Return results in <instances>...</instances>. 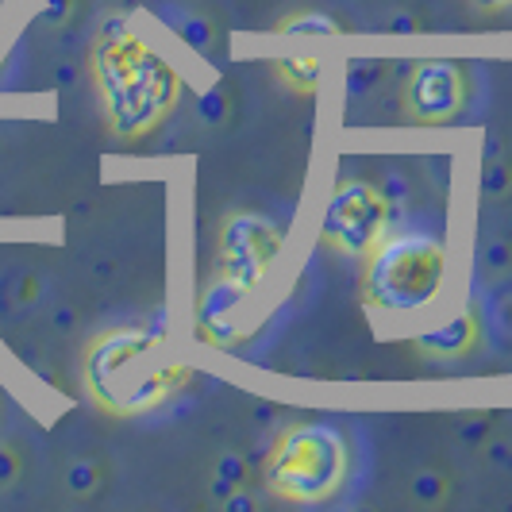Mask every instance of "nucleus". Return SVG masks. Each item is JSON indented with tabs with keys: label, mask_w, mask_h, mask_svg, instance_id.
Listing matches in <instances>:
<instances>
[{
	"label": "nucleus",
	"mask_w": 512,
	"mask_h": 512,
	"mask_svg": "<svg viewBox=\"0 0 512 512\" xmlns=\"http://www.w3.org/2000/svg\"><path fill=\"white\" fill-rule=\"evenodd\" d=\"M81 378L89 401L108 416H143L189 382V366L158 328H116L85 347Z\"/></svg>",
	"instance_id": "f03ea898"
},
{
	"label": "nucleus",
	"mask_w": 512,
	"mask_h": 512,
	"mask_svg": "<svg viewBox=\"0 0 512 512\" xmlns=\"http://www.w3.org/2000/svg\"><path fill=\"white\" fill-rule=\"evenodd\" d=\"M478 339H482L478 316H474V312H459L455 320H443L436 328L420 332L412 339V347H416L424 359H462V355H470V351L478 347Z\"/></svg>",
	"instance_id": "1a4fd4ad"
},
{
	"label": "nucleus",
	"mask_w": 512,
	"mask_h": 512,
	"mask_svg": "<svg viewBox=\"0 0 512 512\" xmlns=\"http://www.w3.org/2000/svg\"><path fill=\"white\" fill-rule=\"evenodd\" d=\"M16 478H20V455L8 443H0V489H8Z\"/></svg>",
	"instance_id": "6ab92c4d"
},
{
	"label": "nucleus",
	"mask_w": 512,
	"mask_h": 512,
	"mask_svg": "<svg viewBox=\"0 0 512 512\" xmlns=\"http://www.w3.org/2000/svg\"><path fill=\"white\" fill-rule=\"evenodd\" d=\"M382 74H385L382 62H351V70H347V93H351V97H362Z\"/></svg>",
	"instance_id": "2eb2a0df"
},
{
	"label": "nucleus",
	"mask_w": 512,
	"mask_h": 512,
	"mask_svg": "<svg viewBox=\"0 0 512 512\" xmlns=\"http://www.w3.org/2000/svg\"><path fill=\"white\" fill-rule=\"evenodd\" d=\"M178 31L193 51H208V43H212V27H208V20H201V16H185V20L178 24Z\"/></svg>",
	"instance_id": "a211bd4d"
},
{
	"label": "nucleus",
	"mask_w": 512,
	"mask_h": 512,
	"mask_svg": "<svg viewBox=\"0 0 512 512\" xmlns=\"http://www.w3.org/2000/svg\"><path fill=\"white\" fill-rule=\"evenodd\" d=\"M447 278V247L432 235H389L362 258L359 297L370 312H420Z\"/></svg>",
	"instance_id": "7ed1b4c3"
},
{
	"label": "nucleus",
	"mask_w": 512,
	"mask_h": 512,
	"mask_svg": "<svg viewBox=\"0 0 512 512\" xmlns=\"http://www.w3.org/2000/svg\"><path fill=\"white\" fill-rule=\"evenodd\" d=\"M512 0H474V8L478 12H501V8H509Z\"/></svg>",
	"instance_id": "5701e85b"
},
{
	"label": "nucleus",
	"mask_w": 512,
	"mask_h": 512,
	"mask_svg": "<svg viewBox=\"0 0 512 512\" xmlns=\"http://www.w3.org/2000/svg\"><path fill=\"white\" fill-rule=\"evenodd\" d=\"M443 497H447V478H439L432 470H424V474L412 478V501H420V505H439Z\"/></svg>",
	"instance_id": "4468645a"
},
{
	"label": "nucleus",
	"mask_w": 512,
	"mask_h": 512,
	"mask_svg": "<svg viewBox=\"0 0 512 512\" xmlns=\"http://www.w3.org/2000/svg\"><path fill=\"white\" fill-rule=\"evenodd\" d=\"M274 74L285 81V89H293V93H316V85H320V58H312V54H301V58H278L274 62Z\"/></svg>",
	"instance_id": "9d476101"
},
{
	"label": "nucleus",
	"mask_w": 512,
	"mask_h": 512,
	"mask_svg": "<svg viewBox=\"0 0 512 512\" xmlns=\"http://www.w3.org/2000/svg\"><path fill=\"white\" fill-rule=\"evenodd\" d=\"M89 70L101 93L108 131L124 143L151 135L181 101V74L174 62H166L120 16L97 31Z\"/></svg>",
	"instance_id": "f257e3e1"
},
{
	"label": "nucleus",
	"mask_w": 512,
	"mask_h": 512,
	"mask_svg": "<svg viewBox=\"0 0 512 512\" xmlns=\"http://www.w3.org/2000/svg\"><path fill=\"white\" fill-rule=\"evenodd\" d=\"M389 228V197L370 181L343 178L332 189L324 216H320V239L347 258H366L385 239Z\"/></svg>",
	"instance_id": "39448f33"
},
{
	"label": "nucleus",
	"mask_w": 512,
	"mask_h": 512,
	"mask_svg": "<svg viewBox=\"0 0 512 512\" xmlns=\"http://www.w3.org/2000/svg\"><path fill=\"white\" fill-rule=\"evenodd\" d=\"M478 189H482V197H505L512 189V174L509 166H501V162H493L482 170V181H478Z\"/></svg>",
	"instance_id": "dca6fc26"
},
{
	"label": "nucleus",
	"mask_w": 512,
	"mask_h": 512,
	"mask_svg": "<svg viewBox=\"0 0 512 512\" xmlns=\"http://www.w3.org/2000/svg\"><path fill=\"white\" fill-rule=\"evenodd\" d=\"M282 255V228L255 212H235L220 224L216 239V274L255 293L270 278L274 262Z\"/></svg>",
	"instance_id": "423d86ee"
},
{
	"label": "nucleus",
	"mask_w": 512,
	"mask_h": 512,
	"mask_svg": "<svg viewBox=\"0 0 512 512\" xmlns=\"http://www.w3.org/2000/svg\"><path fill=\"white\" fill-rule=\"evenodd\" d=\"M282 35H316V39H324V35H339L343 27L335 24L332 16H320V12H305V16H285L282 24H278Z\"/></svg>",
	"instance_id": "f8f14e48"
},
{
	"label": "nucleus",
	"mask_w": 512,
	"mask_h": 512,
	"mask_svg": "<svg viewBox=\"0 0 512 512\" xmlns=\"http://www.w3.org/2000/svg\"><path fill=\"white\" fill-rule=\"evenodd\" d=\"M224 509H228V512H251V509H255V501H251V497H243V493L235 489L228 501H224Z\"/></svg>",
	"instance_id": "412c9836"
},
{
	"label": "nucleus",
	"mask_w": 512,
	"mask_h": 512,
	"mask_svg": "<svg viewBox=\"0 0 512 512\" xmlns=\"http://www.w3.org/2000/svg\"><path fill=\"white\" fill-rule=\"evenodd\" d=\"M466 104V74L451 58H424L405 81V112L412 124H451Z\"/></svg>",
	"instance_id": "0eeeda50"
},
{
	"label": "nucleus",
	"mask_w": 512,
	"mask_h": 512,
	"mask_svg": "<svg viewBox=\"0 0 512 512\" xmlns=\"http://www.w3.org/2000/svg\"><path fill=\"white\" fill-rule=\"evenodd\" d=\"M389 27H393L397 35H409V31H412V20H409V16H397V20H393Z\"/></svg>",
	"instance_id": "b1692460"
},
{
	"label": "nucleus",
	"mask_w": 512,
	"mask_h": 512,
	"mask_svg": "<svg viewBox=\"0 0 512 512\" xmlns=\"http://www.w3.org/2000/svg\"><path fill=\"white\" fill-rule=\"evenodd\" d=\"M70 8H74V0H47V20H51V24H62V20L70 16Z\"/></svg>",
	"instance_id": "aec40b11"
},
{
	"label": "nucleus",
	"mask_w": 512,
	"mask_h": 512,
	"mask_svg": "<svg viewBox=\"0 0 512 512\" xmlns=\"http://www.w3.org/2000/svg\"><path fill=\"white\" fill-rule=\"evenodd\" d=\"M247 486V462H243V455H235V451H228V455H220V462H216V482H212V493L220 497V501H228L235 489Z\"/></svg>",
	"instance_id": "9b49d317"
},
{
	"label": "nucleus",
	"mask_w": 512,
	"mask_h": 512,
	"mask_svg": "<svg viewBox=\"0 0 512 512\" xmlns=\"http://www.w3.org/2000/svg\"><path fill=\"white\" fill-rule=\"evenodd\" d=\"M262 482L282 501L320 505L347 482V443L328 424H289L266 455Z\"/></svg>",
	"instance_id": "20e7f679"
},
{
	"label": "nucleus",
	"mask_w": 512,
	"mask_h": 512,
	"mask_svg": "<svg viewBox=\"0 0 512 512\" xmlns=\"http://www.w3.org/2000/svg\"><path fill=\"white\" fill-rule=\"evenodd\" d=\"M197 116H201V124H208V128L224 124V116H228V97H224L220 89H208L205 97L197 101Z\"/></svg>",
	"instance_id": "f3484780"
},
{
	"label": "nucleus",
	"mask_w": 512,
	"mask_h": 512,
	"mask_svg": "<svg viewBox=\"0 0 512 512\" xmlns=\"http://www.w3.org/2000/svg\"><path fill=\"white\" fill-rule=\"evenodd\" d=\"M97 486H101V470H97L93 462H74V466L66 470V489H70L74 497H89Z\"/></svg>",
	"instance_id": "ddd939ff"
},
{
	"label": "nucleus",
	"mask_w": 512,
	"mask_h": 512,
	"mask_svg": "<svg viewBox=\"0 0 512 512\" xmlns=\"http://www.w3.org/2000/svg\"><path fill=\"white\" fill-rule=\"evenodd\" d=\"M486 262H489V270H501V266H509V247H489Z\"/></svg>",
	"instance_id": "4be33fe9"
},
{
	"label": "nucleus",
	"mask_w": 512,
	"mask_h": 512,
	"mask_svg": "<svg viewBox=\"0 0 512 512\" xmlns=\"http://www.w3.org/2000/svg\"><path fill=\"white\" fill-rule=\"evenodd\" d=\"M251 293L239 289L228 278H212V282L201 289L197 297V312H193V328H197V339L208 343V347H235L243 339V328H235V312L247 301Z\"/></svg>",
	"instance_id": "6e6552de"
},
{
	"label": "nucleus",
	"mask_w": 512,
	"mask_h": 512,
	"mask_svg": "<svg viewBox=\"0 0 512 512\" xmlns=\"http://www.w3.org/2000/svg\"><path fill=\"white\" fill-rule=\"evenodd\" d=\"M509 231H512V220H509Z\"/></svg>",
	"instance_id": "393cba45"
}]
</instances>
